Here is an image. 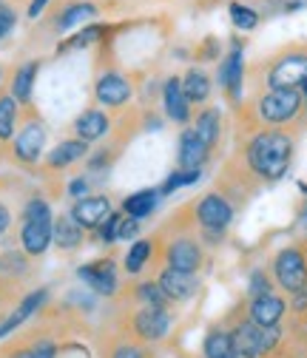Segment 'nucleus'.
<instances>
[{
    "mask_svg": "<svg viewBox=\"0 0 307 358\" xmlns=\"http://www.w3.org/2000/svg\"><path fill=\"white\" fill-rule=\"evenodd\" d=\"M85 157H89V143L80 140V137H69L43 157L40 168H43V173H63V171L74 168L77 162H83Z\"/></svg>",
    "mask_w": 307,
    "mask_h": 358,
    "instance_id": "15",
    "label": "nucleus"
},
{
    "mask_svg": "<svg viewBox=\"0 0 307 358\" xmlns=\"http://www.w3.org/2000/svg\"><path fill=\"white\" fill-rule=\"evenodd\" d=\"M199 176H202V171H199V168H191V171L177 168L173 173H168V176H165V182H162L157 191H159V196H168V194L180 191V188H185V185H191V182H199Z\"/></svg>",
    "mask_w": 307,
    "mask_h": 358,
    "instance_id": "30",
    "label": "nucleus"
},
{
    "mask_svg": "<svg viewBox=\"0 0 307 358\" xmlns=\"http://www.w3.org/2000/svg\"><path fill=\"white\" fill-rule=\"evenodd\" d=\"M273 287H276V282H273V276L268 273V271H253L250 273V279H248V296L253 299V296H265V293H273Z\"/></svg>",
    "mask_w": 307,
    "mask_h": 358,
    "instance_id": "33",
    "label": "nucleus"
},
{
    "mask_svg": "<svg viewBox=\"0 0 307 358\" xmlns=\"http://www.w3.org/2000/svg\"><path fill=\"white\" fill-rule=\"evenodd\" d=\"M66 194H69L71 199L89 196V194H92V182H89V176H74V179H69V185H66Z\"/></svg>",
    "mask_w": 307,
    "mask_h": 358,
    "instance_id": "40",
    "label": "nucleus"
},
{
    "mask_svg": "<svg viewBox=\"0 0 307 358\" xmlns=\"http://www.w3.org/2000/svg\"><path fill=\"white\" fill-rule=\"evenodd\" d=\"M234 202L219 194L216 188L213 191H205L199 199H194V216H197V225H199V239L208 245H219L225 239L231 222H234Z\"/></svg>",
    "mask_w": 307,
    "mask_h": 358,
    "instance_id": "4",
    "label": "nucleus"
},
{
    "mask_svg": "<svg viewBox=\"0 0 307 358\" xmlns=\"http://www.w3.org/2000/svg\"><path fill=\"white\" fill-rule=\"evenodd\" d=\"M271 276H273L276 287L285 290L287 296L299 293L307 285V250L301 242L285 245L276 250V256L271 262Z\"/></svg>",
    "mask_w": 307,
    "mask_h": 358,
    "instance_id": "7",
    "label": "nucleus"
},
{
    "mask_svg": "<svg viewBox=\"0 0 307 358\" xmlns=\"http://www.w3.org/2000/svg\"><path fill=\"white\" fill-rule=\"evenodd\" d=\"M194 57H197V63H213V60H219V57H222V40H219V37H205L199 46H197Z\"/></svg>",
    "mask_w": 307,
    "mask_h": 358,
    "instance_id": "34",
    "label": "nucleus"
},
{
    "mask_svg": "<svg viewBox=\"0 0 307 358\" xmlns=\"http://www.w3.org/2000/svg\"><path fill=\"white\" fill-rule=\"evenodd\" d=\"M29 350H31V358H57V341L49 336H43L34 344H29Z\"/></svg>",
    "mask_w": 307,
    "mask_h": 358,
    "instance_id": "39",
    "label": "nucleus"
},
{
    "mask_svg": "<svg viewBox=\"0 0 307 358\" xmlns=\"http://www.w3.org/2000/svg\"><path fill=\"white\" fill-rule=\"evenodd\" d=\"M20 290H23V285H17V282H12V279H3V276H0V316H6V307L15 304V301L20 299Z\"/></svg>",
    "mask_w": 307,
    "mask_h": 358,
    "instance_id": "35",
    "label": "nucleus"
},
{
    "mask_svg": "<svg viewBox=\"0 0 307 358\" xmlns=\"http://www.w3.org/2000/svg\"><path fill=\"white\" fill-rule=\"evenodd\" d=\"M20 117H23V106L9 94V88H0V151H9Z\"/></svg>",
    "mask_w": 307,
    "mask_h": 358,
    "instance_id": "26",
    "label": "nucleus"
},
{
    "mask_svg": "<svg viewBox=\"0 0 307 358\" xmlns=\"http://www.w3.org/2000/svg\"><path fill=\"white\" fill-rule=\"evenodd\" d=\"M157 202H159V191L157 188H143L137 194H128L122 199V213L125 216H134V219H145L157 210Z\"/></svg>",
    "mask_w": 307,
    "mask_h": 358,
    "instance_id": "28",
    "label": "nucleus"
},
{
    "mask_svg": "<svg viewBox=\"0 0 307 358\" xmlns=\"http://www.w3.org/2000/svg\"><path fill=\"white\" fill-rule=\"evenodd\" d=\"M120 216H122V213H117V210H114V213H111V216H108V219L103 222V225H100V228L94 231L100 242H106V245L117 242V228H120Z\"/></svg>",
    "mask_w": 307,
    "mask_h": 358,
    "instance_id": "37",
    "label": "nucleus"
},
{
    "mask_svg": "<svg viewBox=\"0 0 307 358\" xmlns=\"http://www.w3.org/2000/svg\"><path fill=\"white\" fill-rule=\"evenodd\" d=\"M77 276H80V282L89 285L97 296H106V299H111L117 293V287H120V271H117L114 256H103V259H94L89 264H80Z\"/></svg>",
    "mask_w": 307,
    "mask_h": 358,
    "instance_id": "11",
    "label": "nucleus"
},
{
    "mask_svg": "<svg viewBox=\"0 0 307 358\" xmlns=\"http://www.w3.org/2000/svg\"><path fill=\"white\" fill-rule=\"evenodd\" d=\"M228 15H231V23L242 31H253L259 26V12L239 3V0H231V6H228Z\"/></svg>",
    "mask_w": 307,
    "mask_h": 358,
    "instance_id": "31",
    "label": "nucleus"
},
{
    "mask_svg": "<svg viewBox=\"0 0 307 358\" xmlns=\"http://www.w3.org/2000/svg\"><path fill=\"white\" fill-rule=\"evenodd\" d=\"M296 131L287 128H239L234 151L216 173V191L225 194L234 208L245 205L265 185L287 173L296 154Z\"/></svg>",
    "mask_w": 307,
    "mask_h": 358,
    "instance_id": "1",
    "label": "nucleus"
},
{
    "mask_svg": "<svg viewBox=\"0 0 307 358\" xmlns=\"http://www.w3.org/2000/svg\"><path fill=\"white\" fill-rule=\"evenodd\" d=\"M17 20H20V12L15 6V0H0V40H6L15 31Z\"/></svg>",
    "mask_w": 307,
    "mask_h": 358,
    "instance_id": "32",
    "label": "nucleus"
},
{
    "mask_svg": "<svg viewBox=\"0 0 307 358\" xmlns=\"http://www.w3.org/2000/svg\"><path fill=\"white\" fill-rule=\"evenodd\" d=\"M239 128H287L301 134L307 128L301 88H271L242 97L236 106Z\"/></svg>",
    "mask_w": 307,
    "mask_h": 358,
    "instance_id": "2",
    "label": "nucleus"
},
{
    "mask_svg": "<svg viewBox=\"0 0 307 358\" xmlns=\"http://www.w3.org/2000/svg\"><path fill=\"white\" fill-rule=\"evenodd\" d=\"M245 83L253 92L271 88H301L307 83V37L290 40L265 57L245 66Z\"/></svg>",
    "mask_w": 307,
    "mask_h": 358,
    "instance_id": "3",
    "label": "nucleus"
},
{
    "mask_svg": "<svg viewBox=\"0 0 307 358\" xmlns=\"http://www.w3.org/2000/svg\"><path fill=\"white\" fill-rule=\"evenodd\" d=\"M191 128L199 134V140L216 154L219 145H222V111H219V106H199L194 120H191Z\"/></svg>",
    "mask_w": 307,
    "mask_h": 358,
    "instance_id": "20",
    "label": "nucleus"
},
{
    "mask_svg": "<svg viewBox=\"0 0 307 358\" xmlns=\"http://www.w3.org/2000/svg\"><path fill=\"white\" fill-rule=\"evenodd\" d=\"M162 108H165V117L177 125H191L194 120V106L188 103L183 85H180V77L171 74L165 83H162Z\"/></svg>",
    "mask_w": 307,
    "mask_h": 358,
    "instance_id": "16",
    "label": "nucleus"
},
{
    "mask_svg": "<svg viewBox=\"0 0 307 358\" xmlns=\"http://www.w3.org/2000/svg\"><path fill=\"white\" fill-rule=\"evenodd\" d=\"M85 242V231L77 225V222L71 219V213H57L55 222H52V245L63 253H74L80 250Z\"/></svg>",
    "mask_w": 307,
    "mask_h": 358,
    "instance_id": "24",
    "label": "nucleus"
},
{
    "mask_svg": "<svg viewBox=\"0 0 307 358\" xmlns=\"http://www.w3.org/2000/svg\"><path fill=\"white\" fill-rule=\"evenodd\" d=\"M248 319L256 324V327H282V319L287 313V301L285 296H279L276 290L273 293H265V296H253L248 299Z\"/></svg>",
    "mask_w": 307,
    "mask_h": 358,
    "instance_id": "14",
    "label": "nucleus"
},
{
    "mask_svg": "<svg viewBox=\"0 0 307 358\" xmlns=\"http://www.w3.org/2000/svg\"><path fill=\"white\" fill-rule=\"evenodd\" d=\"M296 225L304 231V236H307V199L301 202V208H299V216H296Z\"/></svg>",
    "mask_w": 307,
    "mask_h": 358,
    "instance_id": "43",
    "label": "nucleus"
},
{
    "mask_svg": "<svg viewBox=\"0 0 307 358\" xmlns=\"http://www.w3.org/2000/svg\"><path fill=\"white\" fill-rule=\"evenodd\" d=\"M301 97H304V117H307V83L301 85Z\"/></svg>",
    "mask_w": 307,
    "mask_h": 358,
    "instance_id": "44",
    "label": "nucleus"
},
{
    "mask_svg": "<svg viewBox=\"0 0 307 358\" xmlns=\"http://www.w3.org/2000/svg\"><path fill=\"white\" fill-rule=\"evenodd\" d=\"M301 245H304V250H307V236H304V239H301Z\"/></svg>",
    "mask_w": 307,
    "mask_h": 358,
    "instance_id": "45",
    "label": "nucleus"
},
{
    "mask_svg": "<svg viewBox=\"0 0 307 358\" xmlns=\"http://www.w3.org/2000/svg\"><path fill=\"white\" fill-rule=\"evenodd\" d=\"M128 330L137 341H159L168 336L171 330V313L168 307H151V304H140L134 313L128 316Z\"/></svg>",
    "mask_w": 307,
    "mask_h": 358,
    "instance_id": "10",
    "label": "nucleus"
},
{
    "mask_svg": "<svg viewBox=\"0 0 307 358\" xmlns=\"http://www.w3.org/2000/svg\"><path fill=\"white\" fill-rule=\"evenodd\" d=\"M245 46H234L228 55L219 57V69H216V83L222 88V97L236 108L242 103V92H245Z\"/></svg>",
    "mask_w": 307,
    "mask_h": 358,
    "instance_id": "9",
    "label": "nucleus"
},
{
    "mask_svg": "<svg viewBox=\"0 0 307 358\" xmlns=\"http://www.w3.org/2000/svg\"><path fill=\"white\" fill-rule=\"evenodd\" d=\"M131 299L140 301V304H151V307H168L171 301L165 299V293L159 290L157 279H145V282H134V287H131Z\"/></svg>",
    "mask_w": 307,
    "mask_h": 358,
    "instance_id": "29",
    "label": "nucleus"
},
{
    "mask_svg": "<svg viewBox=\"0 0 307 358\" xmlns=\"http://www.w3.org/2000/svg\"><path fill=\"white\" fill-rule=\"evenodd\" d=\"M49 131L43 125V120L34 114V108H26V117H20V125L15 131V140L9 143V157L12 162H17L20 168L37 171L40 159H43V148H46Z\"/></svg>",
    "mask_w": 307,
    "mask_h": 358,
    "instance_id": "6",
    "label": "nucleus"
},
{
    "mask_svg": "<svg viewBox=\"0 0 307 358\" xmlns=\"http://www.w3.org/2000/svg\"><path fill=\"white\" fill-rule=\"evenodd\" d=\"M111 23H85L80 31H74L69 40H63L57 46V55H69L77 49H89V46H100V43L108 37Z\"/></svg>",
    "mask_w": 307,
    "mask_h": 358,
    "instance_id": "27",
    "label": "nucleus"
},
{
    "mask_svg": "<svg viewBox=\"0 0 307 358\" xmlns=\"http://www.w3.org/2000/svg\"><path fill=\"white\" fill-rule=\"evenodd\" d=\"M180 85H183L188 103L197 106V108H199V106H208V100H210V94H213V80H210V74H208L202 66H191V69L180 77Z\"/></svg>",
    "mask_w": 307,
    "mask_h": 358,
    "instance_id": "25",
    "label": "nucleus"
},
{
    "mask_svg": "<svg viewBox=\"0 0 307 358\" xmlns=\"http://www.w3.org/2000/svg\"><path fill=\"white\" fill-rule=\"evenodd\" d=\"M12 222H15V213H12V205L0 196V239H3L9 231H12Z\"/></svg>",
    "mask_w": 307,
    "mask_h": 358,
    "instance_id": "41",
    "label": "nucleus"
},
{
    "mask_svg": "<svg viewBox=\"0 0 307 358\" xmlns=\"http://www.w3.org/2000/svg\"><path fill=\"white\" fill-rule=\"evenodd\" d=\"M210 157H213V151L199 140V134L191 125H185L177 140V168H185V171L199 168L202 171L210 162Z\"/></svg>",
    "mask_w": 307,
    "mask_h": 358,
    "instance_id": "19",
    "label": "nucleus"
},
{
    "mask_svg": "<svg viewBox=\"0 0 307 358\" xmlns=\"http://www.w3.org/2000/svg\"><path fill=\"white\" fill-rule=\"evenodd\" d=\"M140 231H143V225H140V219H134V216H120V228H117V239L120 242H128V239H137L140 236Z\"/></svg>",
    "mask_w": 307,
    "mask_h": 358,
    "instance_id": "36",
    "label": "nucleus"
},
{
    "mask_svg": "<svg viewBox=\"0 0 307 358\" xmlns=\"http://www.w3.org/2000/svg\"><path fill=\"white\" fill-rule=\"evenodd\" d=\"M157 285H159V290L165 293V299H168L171 304L191 301V299L197 296V290H199L197 273H185V271H177V267H168V264L159 267Z\"/></svg>",
    "mask_w": 307,
    "mask_h": 358,
    "instance_id": "13",
    "label": "nucleus"
},
{
    "mask_svg": "<svg viewBox=\"0 0 307 358\" xmlns=\"http://www.w3.org/2000/svg\"><path fill=\"white\" fill-rule=\"evenodd\" d=\"M52 34H63L71 29H80L103 15V6L97 0H52V6L43 12Z\"/></svg>",
    "mask_w": 307,
    "mask_h": 358,
    "instance_id": "8",
    "label": "nucleus"
},
{
    "mask_svg": "<svg viewBox=\"0 0 307 358\" xmlns=\"http://www.w3.org/2000/svg\"><path fill=\"white\" fill-rule=\"evenodd\" d=\"M0 276L12 279L17 285H26L34 276V259L23 248H6V250H0Z\"/></svg>",
    "mask_w": 307,
    "mask_h": 358,
    "instance_id": "23",
    "label": "nucleus"
},
{
    "mask_svg": "<svg viewBox=\"0 0 307 358\" xmlns=\"http://www.w3.org/2000/svg\"><path fill=\"white\" fill-rule=\"evenodd\" d=\"M15 3H17V0H15Z\"/></svg>",
    "mask_w": 307,
    "mask_h": 358,
    "instance_id": "46",
    "label": "nucleus"
},
{
    "mask_svg": "<svg viewBox=\"0 0 307 358\" xmlns=\"http://www.w3.org/2000/svg\"><path fill=\"white\" fill-rule=\"evenodd\" d=\"M49 6H52V0H29L26 3V17L37 20V17H43V12H46Z\"/></svg>",
    "mask_w": 307,
    "mask_h": 358,
    "instance_id": "42",
    "label": "nucleus"
},
{
    "mask_svg": "<svg viewBox=\"0 0 307 358\" xmlns=\"http://www.w3.org/2000/svg\"><path fill=\"white\" fill-rule=\"evenodd\" d=\"M40 66H43V60H37V57H34V60H26V63H20V66L12 71V77H9V94H12L23 108L31 106L34 83H37Z\"/></svg>",
    "mask_w": 307,
    "mask_h": 358,
    "instance_id": "21",
    "label": "nucleus"
},
{
    "mask_svg": "<svg viewBox=\"0 0 307 358\" xmlns=\"http://www.w3.org/2000/svg\"><path fill=\"white\" fill-rule=\"evenodd\" d=\"M52 222L55 219H20L17 239L31 259H40L52 248Z\"/></svg>",
    "mask_w": 307,
    "mask_h": 358,
    "instance_id": "18",
    "label": "nucleus"
},
{
    "mask_svg": "<svg viewBox=\"0 0 307 358\" xmlns=\"http://www.w3.org/2000/svg\"><path fill=\"white\" fill-rule=\"evenodd\" d=\"M74 137L85 140V143H100L103 137H108L114 122H111V114L103 108V106H92V108H85L83 114H77L74 120Z\"/></svg>",
    "mask_w": 307,
    "mask_h": 358,
    "instance_id": "17",
    "label": "nucleus"
},
{
    "mask_svg": "<svg viewBox=\"0 0 307 358\" xmlns=\"http://www.w3.org/2000/svg\"><path fill=\"white\" fill-rule=\"evenodd\" d=\"M157 256H162V250H159V236H157V234H154V236H143V239H134V245L128 248V253H125V259H122V267H125L128 276L137 279V276L145 271V264L154 262Z\"/></svg>",
    "mask_w": 307,
    "mask_h": 358,
    "instance_id": "22",
    "label": "nucleus"
},
{
    "mask_svg": "<svg viewBox=\"0 0 307 358\" xmlns=\"http://www.w3.org/2000/svg\"><path fill=\"white\" fill-rule=\"evenodd\" d=\"M108 358H148V355L137 341H117Z\"/></svg>",
    "mask_w": 307,
    "mask_h": 358,
    "instance_id": "38",
    "label": "nucleus"
},
{
    "mask_svg": "<svg viewBox=\"0 0 307 358\" xmlns=\"http://www.w3.org/2000/svg\"><path fill=\"white\" fill-rule=\"evenodd\" d=\"M137 83H140L137 71L120 69L114 57L108 55V66H103L94 80V103L103 108H125L137 94Z\"/></svg>",
    "mask_w": 307,
    "mask_h": 358,
    "instance_id": "5",
    "label": "nucleus"
},
{
    "mask_svg": "<svg viewBox=\"0 0 307 358\" xmlns=\"http://www.w3.org/2000/svg\"><path fill=\"white\" fill-rule=\"evenodd\" d=\"M71 219L77 222V225L89 234V231H97L103 222L114 213V205H111V196L108 194H89V196H80L71 202L69 208Z\"/></svg>",
    "mask_w": 307,
    "mask_h": 358,
    "instance_id": "12",
    "label": "nucleus"
}]
</instances>
